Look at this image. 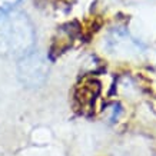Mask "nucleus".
<instances>
[{
  "label": "nucleus",
  "mask_w": 156,
  "mask_h": 156,
  "mask_svg": "<svg viewBox=\"0 0 156 156\" xmlns=\"http://www.w3.org/2000/svg\"><path fill=\"white\" fill-rule=\"evenodd\" d=\"M34 44V30L22 12L0 13V56L22 59L32 52Z\"/></svg>",
  "instance_id": "nucleus-1"
},
{
  "label": "nucleus",
  "mask_w": 156,
  "mask_h": 156,
  "mask_svg": "<svg viewBox=\"0 0 156 156\" xmlns=\"http://www.w3.org/2000/svg\"><path fill=\"white\" fill-rule=\"evenodd\" d=\"M48 60L42 53L30 52L20 59L17 66V75L20 82L27 87H39L42 86L48 77Z\"/></svg>",
  "instance_id": "nucleus-2"
},
{
  "label": "nucleus",
  "mask_w": 156,
  "mask_h": 156,
  "mask_svg": "<svg viewBox=\"0 0 156 156\" xmlns=\"http://www.w3.org/2000/svg\"><path fill=\"white\" fill-rule=\"evenodd\" d=\"M20 0H0V13H5L13 9V6H16Z\"/></svg>",
  "instance_id": "nucleus-3"
}]
</instances>
